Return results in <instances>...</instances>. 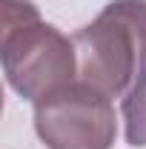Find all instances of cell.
Wrapping results in <instances>:
<instances>
[{
  "instance_id": "obj_1",
  "label": "cell",
  "mask_w": 146,
  "mask_h": 149,
  "mask_svg": "<svg viewBox=\"0 0 146 149\" xmlns=\"http://www.w3.org/2000/svg\"><path fill=\"white\" fill-rule=\"evenodd\" d=\"M0 55L9 86L32 103L77 80L74 40L43 23L29 0H3Z\"/></svg>"
},
{
  "instance_id": "obj_2",
  "label": "cell",
  "mask_w": 146,
  "mask_h": 149,
  "mask_svg": "<svg viewBox=\"0 0 146 149\" xmlns=\"http://www.w3.org/2000/svg\"><path fill=\"white\" fill-rule=\"evenodd\" d=\"M72 40L77 80L106 97H126L146 66V0H112Z\"/></svg>"
},
{
  "instance_id": "obj_3",
  "label": "cell",
  "mask_w": 146,
  "mask_h": 149,
  "mask_svg": "<svg viewBox=\"0 0 146 149\" xmlns=\"http://www.w3.org/2000/svg\"><path fill=\"white\" fill-rule=\"evenodd\" d=\"M35 129L46 149H112L117 118L112 97L74 80L35 103Z\"/></svg>"
},
{
  "instance_id": "obj_4",
  "label": "cell",
  "mask_w": 146,
  "mask_h": 149,
  "mask_svg": "<svg viewBox=\"0 0 146 149\" xmlns=\"http://www.w3.org/2000/svg\"><path fill=\"white\" fill-rule=\"evenodd\" d=\"M123 123L129 146H146V66L123 97Z\"/></svg>"
}]
</instances>
